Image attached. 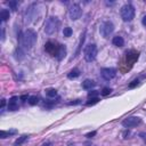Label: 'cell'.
<instances>
[{
    "label": "cell",
    "instance_id": "1",
    "mask_svg": "<svg viewBox=\"0 0 146 146\" xmlns=\"http://www.w3.org/2000/svg\"><path fill=\"white\" fill-rule=\"evenodd\" d=\"M18 41H19V47H22L24 50H29L31 49L35 42H36V33L31 30V29H27L25 30L23 33L19 34L18 36Z\"/></svg>",
    "mask_w": 146,
    "mask_h": 146
},
{
    "label": "cell",
    "instance_id": "17",
    "mask_svg": "<svg viewBox=\"0 0 146 146\" xmlns=\"http://www.w3.org/2000/svg\"><path fill=\"white\" fill-rule=\"evenodd\" d=\"M16 132H17L16 130H10V131H5V130H1V132H0V137L3 139V138H7V137H9V136L15 135Z\"/></svg>",
    "mask_w": 146,
    "mask_h": 146
},
{
    "label": "cell",
    "instance_id": "11",
    "mask_svg": "<svg viewBox=\"0 0 146 146\" xmlns=\"http://www.w3.org/2000/svg\"><path fill=\"white\" fill-rule=\"evenodd\" d=\"M14 57H15L17 60L24 59V57H25V51H24V49H23L22 47H17L16 50H15V52H14Z\"/></svg>",
    "mask_w": 146,
    "mask_h": 146
},
{
    "label": "cell",
    "instance_id": "10",
    "mask_svg": "<svg viewBox=\"0 0 146 146\" xmlns=\"http://www.w3.org/2000/svg\"><path fill=\"white\" fill-rule=\"evenodd\" d=\"M8 110L9 111H17L18 110V97L13 96L8 100Z\"/></svg>",
    "mask_w": 146,
    "mask_h": 146
},
{
    "label": "cell",
    "instance_id": "23",
    "mask_svg": "<svg viewBox=\"0 0 146 146\" xmlns=\"http://www.w3.org/2000/svg\"><path fill=\"white\" fill-rule=\"evenodd\" d=\"M99 102V98L98 97H94V98H89V100L87 102V105H94V104H97Z\"/></svg>",
    "mask_w": 146,
    "mask_h": 146
},
{
    "label": "cell",
    "instance_id": "34",
    "mask_svg": "<svg viewBox=\"0 0 146 146\" xmlns=\"http://www.w3.org/2000/svg\"><path fill=\"white\" fill-rule=\"evenodd\" d=\"M141 23H143V25H144V26H146V15L143 17V21H141Z\"/></svg>",
    "mask_w": 146,
    "mask_h": 146
},
{
    "label": "cell",
    "instance_id": "31",
    "mask_svg": "<svg viewBox=\"0 0 146 146\" xmlns=\"http://www.w3.org/2000/svg\"><path fill=\"white\" fill-rule=\"evenodd\" d=\"M5 105H6V99H1V106H0V108L1 110H3V107H5Z\"/></svg>",
    "mask_w": 146,
    "mask_h": 146
},
{
    "label": "cell",
    "instance_id": "25",
    "mask_svg": "<svg viewBox=\"0 0 146 146\" xmlns=\"http://www.w3.org/2000/svg\"><path fill=\"white\" fill-rule=\"evenodd\" d=\"M98 94H99L98 91H96V90H91V91L88 92V97H89V98H94V97H97Z\"/></svg>",
    "mask_w": 146,
    "mask_h": 146
},
{
    "label": "cell",
    "instance_id": "8",
    "mask_svg": "<svg viewBox=\"0 0 146 146\" xmlns=\"http://www.w3.org/2000/svg\"><path fill=\"white\" fill-rule=\"evenodd\" d=\"M141 124V119L138 116H128L122 121V125L125 128H133Z\"/></svg>",
    "mask_w": 146,
    "mask_h": 146
},
{
    "label": "cell",
    "instance_id": "20",
    "mask_svg": "<svg viewBox=\"0 0 146 146\" xmlns=\"http://www.w3.org/2000/svg\"><path fill=\"white\" fill-rule=\"evenodd\" d=\"M27 102L30 105H36L39 103V97L38 96H31V97H29Z\"/></svg>",
    "mask_w": 146,
    "mask_h": 146
},
{
    "label": "cell",
    "instance_id": "5",
    "mask_svg": "<svg viewBox=\"0 0 146 146\" xmlns=\"http://www.w3.org/2000/svg\"><path fill=\"white\" fill-rule=\"evenodd\" d=\"M114 31V24L111 22V21H105L100 24V27H99V32L102 34V36L104 38H108Z\"/></svg>",
    "mask_w": 146,
    "mask_h": 146
},
{
    "label": "cell",
    "instance_id": "22",
    "mask_svg": "<svg viewBox=\"0 0 146 146\" xmlns=\"http://www.w3.org/2000/svg\"><path fill=\"white\" fill-rule=\"evenodd\" d=\"M46 95H47L48 97H56V96H57V90H56V89H52V88L47 89V90H46Z\"/></svg>",
    "mask_w": 146,
    "mask_h": 146
},
{
    "label": "cell",
    "instance_id": "15",
    "mask_svg": "<svg viewBox=\"0 0 146 146\" xmlns=\"http://www.w3.org/2000/svg\"><path fill=\"white\" fill-rule=\"evenodd\" d=\"M29 137H30V136H27V135H23V136L18 137V138L15 140L14 146H22V145H23V144L29 139Z\"/></svg>",
    "mask_w": 146,
    "mask_h": 146
},
{
    "label": "cell",
    "instance_id": "7",
    "mask_svg": "<svg viewBox=\"0 0 146 146\" xmlns=\"http://www.w3.org/2000/svg\"><path fill=\"white\" fill-rule=\"evenodd\" d=\"M60 47H62V44H58V43H56V42H54V41H48V42L46 43V46H44V49H46V51H47L48 54H50L51 56L57 57V55H58V52H59V50H60Z\"/></svg>",
    "mask_w": 146,
    "mask_h": 146
},
{
    "label": "cell",
    "instance_id": "29",
    "mask_svg": "<svg viewBox=\"0 0 146 146\" xmlns=\"http://www.w3.org/2000/svg\"><path fill=\"white\" fill-rule=\"evenodd\" d=\"M3 40H5V29L1 27V41H3Z\"/></svg>",
    "mask_w": 146,
    "mask_h": 146
},
{
    "label": "cell",
    "instance_id": "14",
    "mask_svg": "<svg viewBox=\"0 0 146 146\" xmlns=\"http://www.w3.org/2000/svg\"><path fill=\"white\" fill-rule=\"evenodd\" d=\"M80 74H81L80 70L76 68V67H74L73 70H71V71L67 73V78H68V79H76V78L80 76Z\"/></svg>",
    "mask_w": 146,
    "mask_h": 146
},
{
    "label": "cell",
    "instance_id": "3",
    "mask_svg": "<svg viewBox=\"0 0 146 146\" xmlns=\"http://www.w3.org/2000/svg\"><path fill=\"white\" fill-rule=\"evenodd\" d=\"M135 7L131 5V3H127L124 6L121 7L120 9V15H121V18L124 21V22H131L135 17Z\"/></svg>",
    "mask_w": 146,
    "mask_h": 146
},
{
    "label": "cell",
    "instance_id": "27",
    "mask_svg": "<svg viewBox=\"0 0 146 146\" xmlns=\"http://www.w3.org/2000/svg\"><path fill=\"white\" fill-rule=\"evenodd\" d=\"M138 83H139V80L136 79V80L131 81V83H129V88H135L136 86H138Z\"/></svg>",
    "mask_w": 146,
    "mask_h": 146
},
{
    "label": "cell",
    "instance_id": "6",
    "mask_svg": "<svg viewBox=\"0 0 146 146\" xmlns=\"http://www.w3.org/2000/svg\"><path fill=\"white\" fill-rule=\"evenodd\" d=\"M82 15V8L79 3H73L68 8V16L72 21H76L81 17Z\"/></svg>",
    "mask_w": 146,
    "mask_h": 146
},
{
    "label": "cell",
    "instance_id": "19",
    "mask_svg": "<svg viewBox=\"0 0 146 146\" xmlns=\"http://www.w3.org/2000/svg\"><path fill=\"white\" fill-rule=\"evenodd\" d=\"M65 54H66V48H65V46H63V44H62L60 50H59V52H58V55H57V59H58V60H60V59L65 56Z\"/></svg>",
    "mask_w": 146,
    "mask_h": 146
},
{
    "label": "cell",
    "instance_id": "9",
    "mask_svg": "<svg viewBox=\"0 0 146 146\" xmlns=\"http://www.w3.org/2000/svg\"><path fill=\"white\" fill-rule=\"evenodd\" d=\"M100 75L104 80L106 81H111L112 79L115 78L116 75V70L114 67H104L100 70Z\"/></svg>",
    "mask_w": 146,
    "mask_h": 146
},
{
    "label": "cell",
    "instance_id": "24",
    "mask_svg": "<svg viewBox=\"0 0 146 146\" xmlns=\"http://www.w3.org/2000/svg\"><path fill=\"white\" fill-rule=\"evenodd\" d=\"M17 5H18V2H17V1H9V2H8V6H9L13 10H16Z\"/></svg>",
    "mask_w": 146,
    "mask_h": 146
},
{
    "label": "cell",
    "instance_id": "33",
    "mask_svg": "<svg viewBox=\"0 0 146 146\" xmlns=\"http://www.w3.org/2000/svg\"><path fill=\"white\" fill-rule=\"evenodd\" d=\"M21 99H22L23 102H25V99H29V97H27L26 95H23V96H21Z\"/></svg>",
    "mask_w": 146,
    "mask_h": 146
},
{
    "label": "cell",
    "instance_id": "36",
    "mask_svg": "<svg viewBox=\"0 0 146 146\" xmlns=\"http://www.w3.org/2000/svg\"><path fill=\"white\" fill-rule=\"evenodd\" d=\"M88 146H95V145H88Z\"/></svg>",
    "mask_w": 146,
    "mask_h": 146
},
{
    "label": "cell",
    "instance_id": "35",
    "mask_svg": "<svg viewBox=\"0 0 146 146\" xmlns=\"http://www.w3.org/2000/svg\"><path fill=\"white\" fill-rule=\"evenodd\" d=\"M67 146H75V145H74V144H68Z\"/></svg>",
    "mask_w": 146,
    "mask_h": 146
},
{
    "label": "cell",
    "instance_id": "26",
    "mask_svg": "<svg viewBox=\"0 0 146 146\" xmlns=\"http://www.w3.org/2000/svg\"><path fill=\"white\" fill-rule=\"evenodd\" d=\"M111 92H112V89H111V88H104L103 91H102V95H103V96H107V95H110Z\"/></svg>",
    "mask_w": 146,
    "mask_h": 146
},
{
    "label": "cell",
    "instance_id": "12",
    "mask_svg": "<svg viewBox=\"0 0 146 146\" xmlns=\"http://www.w3.org/2000/svg\"><path fill=\"white\" fill-rule=\"evenodd\" d=\"M112 43H113L114 46H116V47H123V46H124V40H123L122 36L115 35V36H113V39H112Z\"/></svg>",
    "mask_w": 146,
    "mask_h": 146
},
{
    "label": "cell",
    "instance_id": "13",
    "mask_svg": "<svg viewBox=\"0 0 146 146\" xmlns=\"http://www.w3.org/2000/svg\"><path fill=\"white\" fill-rule=\"evenodd\" d=\"M96 86V82L90 80V79H87L82 82V88L86 89V90H91V88H94Z\"/></svg>",
    "mask_w": 146,
    "mask_h": 146
},
{
    "label": "cell",
    "instance_id": "28",
    "mask_svg": "<svg viewBox=\"0 0 146 146\" xmlns=\"http://www.w3.org/2000/svg\"><path fill=\"white\" fill-rule=\"evenodd\" d=\"M96 133H97L96 131H92V132H89V133H87V135H86V137H87V138H91V137H94Z\"/></svg>",
    "mask_w": 146,
    "mask_h": 146
},
{
    "label": "cell",
    "instance_id": "4",
    "mask_svg": "<svg viewBox=\"0 0 146 146\" xmlns=\"http://www.w3.org/2000/svg\"><path fill=\"white\" fill-rule=\"evenodd\" d=\"M83 56H84V59L88 62V63H91L96 59L97 57V46L95 43H89L84 47V50H83Z\"/></svg>",
    "mask_w": 146,
    "mask_h": 146
},
{
    "label": "cell",
    "instance_id": "30",
    "mask_svg": "<svg viewBox=\"0 0 146 146\" xmlns=\"http://www.w3.org/2000/svg\"><path fill=\"white\" fill-rule=\"evenodd\" d=\"M41 146H54V144H52L51 141H46V143H43Z\"/></svg>",
    "mask_w": 146,
    "mask_h": 146
},
{
    "label": "cell",
    "instance_id": "18",
    "mask_svg": "<svg viewBox=\"0 0 146 146\" xmlns=\"http://www.w3.org/2000/svg\"><path fill=\"white\" fill-rule=\"evenodd\" d=\"M84 39H86V31H83V33L81 34L80 44H79V47H78V50H76V52H75V56L79 55V52H80V50H81V47H82V44H83V42H84Z\"/></svg>",
    "mask_w": 146,
    "mask_h": 146
},
{
    "label": "cell",
    "instance_id": "16",
    "mask_svg": "<svg viewBox=\"0 0 146 146\" xmlns=\"http://www.w3.org/2000/svg\"><path fill=\"white\" fill-rule=\"evenodd\" d=\"M9 16H10V13H9L8 9H2L0 11V19H1V22H6L9 18Z\"/></svg>",
    "mask_w": 146,
    "mask_h": 146
},
{
    "label": "cell",
    "instance_id": "32",
    "mask_svg": "<svg viewBox=\"0 0 146 146\" xmlns=\"http://www.w3.org/2000/svg\"><path fill=\"white\" fill-rule=\"evenodd\" d=\"M70 105H75V104H80V99H76L75 102H71V103H68Z\"/></svg>",
    "mask_w": 146,
    "mask_h": 146
},
{
    "label": "cell",
    "instance_id": "21",
    "mask_svg": "<svg viewBox=\"0 0 146 146\" xmlns=\"http://www.w3.org/2000/svg\"><path fill=\"white\" fill-rule=\"evenodd\" d=\"M72 33H73V31H72V29H71L70 26H66V27H64V30H63V34H64V36H66V38H70V36L72 35Z\"/></svg>",
    "mask_w": 146,
    "mask_h": 146
},
{
    "label": "cell",
    "instance_id": "2",
    "mask_svg": "<svg viewBox=\"0 0 146 146\" xmlns=\"http://www.w3.org/2000/svg\"><path fill=\"white\" fill-rule=\"evenodd\" d=\"M59 26H60V21L58 19V17L50 16V17H48V19L44 23V32H46V34L51 35L58 31Z\"/></svg>",
    "mask_w": 146,
    "mask_h": 146
}]
</instances>
